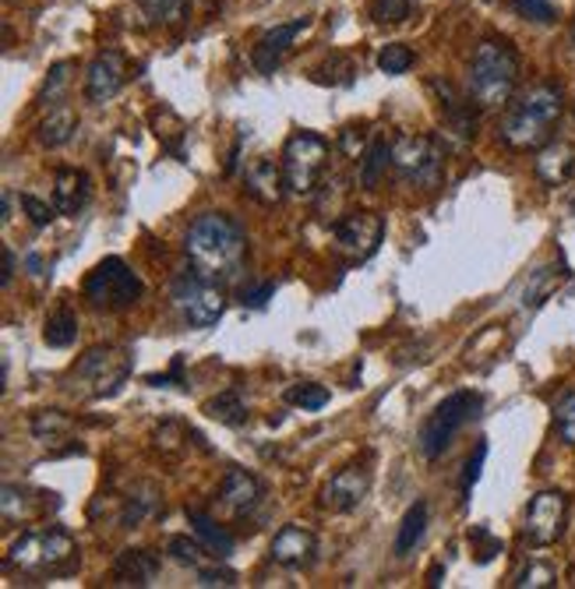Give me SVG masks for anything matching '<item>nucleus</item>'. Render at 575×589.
I'll use <instances>...</instances> for the list:
<instances>
[{
	"instance_id": "24",
	"label": "nucleus",
	"mask_w": 575,
	"mask_h": 589,
	"mask_svg": "<svg viewBox=\"0 0 575 589\" xmlns=\"http://www.w3.org/2000/svg\"><path fill=\"white\" fill-rule=\"evenodd\" d=\"M427 533V501H413L406 508L403 522H399V533H395V558H406L410 551H417V544Z\"/></svg>"
},
{
	"instance_id": "46",
	"label": "nucleus",
	"mask_w": 575,
	"mask_h": 589,
	"mask_svg": "<svg viewBox=\"0 0 575 589\" xmlns=\"http://www.w3.org/2000/svg\"><path fill=\"white\" fill-rule=\"evenodd\" d=\"M273 297H276V282H262V286H251V290L241 293V304L244 308H265Z\"/></svg>"
},
{
	"instance_id": "43",
	"label": "nucleus",
	"mask_w": 575,
	"mask_h": 589,
	"mask_svg": "<svg viewBox=\"0 0 575 589\" xmlns=\"http://www.w3.org/2000/svg\"><path fill=\"white\" fill-rule=\"evenodd\" d=\"M22 209L28 212V219L36 222V227H50L54 222V216H57V205H46V201H39L36 195H22Z\"/></svg>"
},
{
	"instance_id": "28",
	"label": "nucleus",
	"mask_w": 575,
	"mask_h": 589,
	"mask_svg": "<svg viewBox=\"0 0 575 589\" xmlns=\"http://www.w3.org/2000/svg\"><path fill=\"white\" fill-rule=\"evenodd\" d=\"M74 339H78V314L71 308H57L50 317H46L43 343L54 349H68Z\"/></svg>"
},
{
	"instance_id": "42",
	"label": "nucleus",
	"mask_w": 575,
	"mask_h": 589,
	"mask_svg": "<svg viewBox=\"0 0 575 589\" xmlns=\"http://www.w3.org/2000/svg\"><path fill=\"white\" fill-rule=\"evenodd\" d=\"M68 82H71V63L64 60V63H57V68L50 71V78H46L39 100L43 103H60V92H64V85H68Z\"/></svg>"
},
{
	"instance_id": "8",
	"label": "nucleus",
	"mask_w": 575,
	"mask_h": 589,
	"mask_svg": "<svg viewBox=\"0 0 575 589\" xmlns=\"http://www.w3.org/2000/svg\"><path fill=\"white\" fill-rule=\"evenodd\" d=\"M392 170L395 177L421 187V190H435L445 177V159L435 138L427 135H403L392 141Z\"/></svg>"
},
{
	"instance_id": "18",
	"label": "nucleus",
	"mask_w": 575,
	"mask_h": 589,
	"mask_svg": "<svg viewBox=\"0 0 575 589\" xmlns=\"http://www.w3.org/2000/svg\"><path fill=\"white\" fill-rule=\"evenodd\" d=\"M219 501L230 508L233 516H251L262 501V484L258 476H251L248 470H227L219 484Z\"/></svg>"
},
{
	"instance_id": "49",
	"label": "nucleus",
	"mask_w": 575,
	"mask_h": 589,
	"mask_svg": "<svg viewBox=\"0 0 575 589\" xmlns=\"http://www.w3.org/2000/svg\"><path fill=\"white\" fill-rule=\"evenodd\" d=\"M0 219H11V195H4V201H0Z\"/></svg>"
},
{
	"instance_id": "1",
	"label": "nucleus",
	"mask_w": 575,
	"mask_h": 589,
	"mask_svg": "<svg viewBox=\"0 0 575 589\" xmlns=\"http://www.w3.org/2000/svg\"><path fill=\"white\" fill-rule=\"evenodd\" d=\"M187 262L195 273L216 282H233L241 276L244 258H248V236L241 230V222L227 212H205L191 222L187 230Z\"/></svg>"
},
{
	"instance_id": "38",
	"label": "nucleus",
	"mask_w": 575,
	"mask_h": 589,
	"mask_svg": "<svg viewBox=\"0 0 575 589\" xmlns=\"http://www.w3.org/2000/svg\"><path fill=\"white\" fill-rule=\"evenodd\" d=\"M484 459H487V444L481 441L476 449L470 452V459H467V466H462V476H459V501L467 505L470 501V490H473V484L481 481V470H484Z\"/></svg>"
},
{
	"instance_id": "22",
	"label": "nucleus",
	"mask_w": 575,
	"mask_h": 589,
	"mask_svg": "<svg viewBox=\"0 0 575 589\" xmlns=\"http://www.w3.org/2000/svg\"><path fill=\"white\" fill-rule=\"evenodd\" d=\"M283 187H286V173H283V166L273 163V159H258V163L248 170V190L258 201H265V205L283 201Z\"/></svg>"
},
{
	"instance_id": "31",
	"label": "nucleus",
	"mask_w": 575,
	"mask_h": 589,
	"mask_svg": "<svg viewBox=\"0 0 575 589\" xmlns=\"http://www.w3.org/2000/svg\"><path fill=\"white\" fill-rule=\"evenodd\" d=\"M513 586L516 589H551V586H557V568L551 562H530L513 579Z\"/></svg>"
},
{
	"instance_id": "4",
	"label": "nucleus",
	"mask_w": 575,
	"mask_h": 589,
	"mask_svg": "<svg viewBox=\"0 0 575 589\" xmlns=\"http://www.w3.org/2000/svg\"><path fill=\"white\" fill-rule=\"evenodd\" d=\"M78 565H82V558H78V544L71 540V533L54 527L19 536L4 558L8 571H25V576H43V579L71 576V571H78Z\"/></svg>"
},
{
	"instance_id": "3",
	"label": "nucleus",
	"mask_w": 575,
	"mask_h": 589,
	"mask_svg": "<svg viewBox=\"0 0 575 589\" xmlns=\"http://www.w3.org/2000/svg\"><path fill=\"white\" fill-rule=\"evenodd\" d=\"M519 82V57L505 39H484L473 50L467 95L476 103V109H502L508 106Z\"/></svg>"
},
{
	"instance_id": "44",
	"label": "nucleus",
	"mask_w": 575,
	"mask_h": 589,
	"mask_svg": "<svg viewBox=\"0 0 575 589\" xmlns=\"http://www.w3.org/2000/svg\"><path fill=\"white\" fill-rule=\"evenodd\" d=\"M470 540L476 544V558H481V562H491L494 554L502 551V540H498V536H491L487 527H473V530H470Z\"/></svg>"
},
{
	"instance_id": "39",
	"label": "nucleus",
	"mask_w": 575,
	"mask_h": 589,
	"mask_svg": "<svg viewBox=\"0 0 575 589\" xmlns=\"http://www.w3.org/2000/svg\"><path fill=\"white\" fill-rule=\"evenodd\" d=\"M166 554H170L173 562L191 565V568H202V565H205L202 544H195L191 536H170V540H166Z\"/></svg>"
},
{
	"instance_id": "33",
	"label": "nucleus",
	"mask_w": 575,
	"mask_h": 589,
	"mask_svg": "<svg viewBox=\"0 0 575 589\" xmlns=\"http://www.w3.org/2000/svg\"><path fill=\"white\" fill-rule=\"evenodd\" d=\"M156 508V487H146V495H131V498H124V508H120V522H124V530H135L146 522V516Z\"/></svg>"
},
{
	"instance_id": "37",
	"label": "nucleus",
	"mask_w": 575,
	"mask_h": 589,
	"mask_svg": "<svg viewBox=\"0 0 575 589\" xmlns=\"http://www.w3.org/2000/svg\"><path fill=\"white\" fill-rule=\"evenodd\" d=\"M286 403H294L300 409H322V406H329V389L314 385V381H308V385H294V389H286Z\"/></svg>"
},
{
	"instance_id": "20",
	"label": "nucleus",
	"mask_w": 575,
	"mask_h": 589,
	"mask_svg": "<svg viewBox=\"0 0 575 589\" xmlns=\"http://www.w3.org/2000/svg\"><path fill=\"white\" fill-rule=\"evenodd\" d=\"M537 177L540 184L548 187H562L572 173H575V146H568V141H554V146H544L537 155Z\"/></svg>"
},
{
	"instance_id": "29",
	"label": "nucleus",
	"mask_w": 575,
	"mask_h": 589,
	"mask_svg": "<svg viewBox=\"0 0 575 589\" xmlns=\"http://www.w3.org/2000/svg\"><path fill=\"white\" fill-rule=\"evenodd\" d=\"M135 4L152 25H173L181 22L187 11V0H135Z\"/></svg>"
},
{
	"instance_id": "41",
	"label": "nucleus",
	"mask_w": 575,
	"mask_h": 589,
	"mask_svg": "<svg viewBox=\"0 0 575 589\" xmlns=\"http://www.w3.org/2000/svg\"><path fill=\"white\" fill-rule=\"evenodd\" d=\"M513 11L526 22H537V25H551L557 19V11L551 0H513Z\"/></svg>"
},
{
	"instance_id": "45",
	"label": "nucleus",
	"mask_w": 575,
	"mask_h": 589,
	"mask_svg": "<svg viewBox=\"0 0 575 589\" xmlns=\"http://www.w3.org/2000/svg\"><path fill=\"white\" fill-rule=\"evenodd\" d=\"M222 558H216V565H202L198 568V586H233L237 576L230 568H219Z\"/></svg>"
},
{
	"instance_id": "11",
	"label": "nucleus",
	"mask_w": 575,
	"mask_h": 589,
	"mask_svg": "<svg viewBox=\"0 0 575 589\" xmlns=\"http://www.w3.org/2000/svg\"><path fill=\"white\" fill-rule=\"evenodd\" d=\"M565 519H568V498L562 490H540V495L530 498V505H526L522 533L533 547H551L562 540Z\"/></svg>"
},
{
	"instance_id": "14",
	"label": "nucleus",
	"mask_w": 575,
	"mask_h": 589,
	"mask_svg": "<svg viewBox=\"0 0 575 589\" xmlns=\"http://www.w3.org/2000/svg\"><path fill=\"white\" fill-rule=\"evenodd\" d=\"M371 490V470L367 466H346L332 476L322 490V505L329 512H354Z\"/></svg>"
},
{
	"instance_id": "17",
	"label": "nucleus",
	"mask_w": 575,
	"mask_h": 589,
	"mask_svg": "<svg viewBox=\"0 0 575 589\" xmlns=\"http://www.w3.org/2000/svg\"><path fill=\"white\" fill-rule=\"evenodd\" d=\"M430 89H435L441 95V114H445V127L459 138V141H473L476 138V103L462 100V95L449 85V82H430Z\"/></svg>"
},
{
	"instance_id": "50",
	"label": "nucleus",
	"mask_w": 575,
	"mask_h": 589,
	"mask_svg": "<svg viewBox=\"0 0 575 589\" xmlns=\"http://www.w3.org/2000/svg\"><path fill=\"white\" fill-rule=\"evenodd\" d=\"M572 43H575V25H572Z\"/></svg>"
},
{
	"instance_id": "34",
	"label": "nucleus",
	"mask_w": 575,
	"mask_h": 589,
	"mask_svg": "<svg viewBox=\"0 0 575 589\" xmlns=\"http://www.w3.org/2000/svg\"><path fill=\"white\" fill-rule=\"evenodd\" d=\"M32 512H36L32 490H28V487H19V484H8V487H4V519H8V522H19V519H28Z\"/></svg>"
},
{
	"instance_id": "15",
	"label": "nucleus",
	"mask_w": 575,
	"mask_h": 589,
	"mask_svg": "<svg viewBox=\"0 0 575 589\" xmlns=\"http://www.w3.org/2000/svg\"><path fill=\"white\" fill-rule=\"evenodd\" d=\"M124 78H127V63L117 50H103L89 63V74H85V92L92 103H110L114 95L124 89Z\"/></svg>"
},
{
	"instance_id": "35",
	"label": "nucleus",
	"mask_w": 575,
	"mask_h": 589,
	"mask_svg": "<svg viewBox=\"0 0 575 589\" xmlns=\"http://www.w3.org/2000/svg\"><path fill=\"white\" fill-rule=\"evenodd\" d=\"M413 68V50L403 43H389V46H381V54H378V71H386V74H406Z\"/></svg>"
},
{
	"instance_id": "25",
	"label": "nucleus",
	"mask_w": 575,
	"mask_h": 589,
	"mask_svg": "<svg viewBox=\"0 0 575 589\" xmlns=\"http://www.w3.org/2000/svg\"><path fill=\"white\" fill-rule=\"evenodd\" d=\"M74 131H78L74 109L71 106H57V109H50V117L39 124V141H43V146H50V149H60V146H68V141L74 138Z\"/></svg>"
},
{
	"instance_id": "27",
	"label": "nucleus",
	"mask_w": 575,
	"mask_h": 589,
	"mask_svg": "<svg viewBox=\"0 0 575 589\" xmlns=\"http://www.w3.org/2000/svg\"><path fill=\"white\" fill-rule=\"evenodd\" d=\"M389 163H392V146H389L386 138H375L371 146L364 149V155H360V184L367 190L378 187V181L386 177Z\"/></svg>"
},
{
	"instance_id": "2",
	"label": "nucleus",
	"mask_w": 575,
	"mask_h": 589,
	"mask_svg": "<svg viewBox=\"0 0 575 589\" xmlns=\"http://www.w3.org/2000/svg\"><path fill=\"white\" fill-rule=\"evenodd\" d=\"M565 109V95L554 82H537L505 109L502 141L513 152H533L551 141V131Z\"/></svg>"
},
{
	"instance_id": "13",
	"label": "nucleus",
	"mask_w": 575,
	"mask_h": 589,
	"mask_svg": "<svg viewBox=\"0 0 575 589\" xmlns=\"http://www.w3.org/2000/svg\"><path fill=\"white\" fill-rule=\"evenodd\" d=\"M308 32H311V19H294V22H283L276 28H268L258 39V46L251 50V63L258 68V74H276V68L286 60V54L294 50V43L300 36H308Z\"/></svg>"
},
{
	"instance_id": "12",
	"label": "nucleus",
	"mask_w": 575,
	"mask_h": 589,
	"mask_svg": "<svg viewBox=\"0 0 575 589\" xmlns=\"http://www.w3.org/2000/svg\"><path fill=\"white\" fill-rule=\"evenodd\" d=\"M335 247H340L349 262H367L378 251L381 236H386V222L378 212H349L335 222Z\"/></svg>"
},
{
	"instance_id": "5",
	"label": "nucleus",
	"mask_w": 575,
	"mask_h": 589,
	"mask_svg": "<svg viewBox=\"0 0 575 589\" xmlns=\"http://www.w3.org/2000/svg\"><path fill=\"white\" fill-rule=\"evenodd\" d=\"M131 378V354L120 346H92L64 378V389L78 400H106Z\"/></svg>"
},
{
	"instance_id": "32",
	"label": "nucleus",
	"mask_w": 575,
	"mask_h": 589,
	"mask_svg": "<svg viewBox=\"0 0 575 589\" xmlns=\"http://www.w3.org/2000/svg\"><path fill=\"white\" fill-rule=\"evenodd\" d=\"M413 4L417 0H371V19L378 22V25H403L410 14H413Z\"/></svg>"
},
{
	"instance_id": "6",
	"label": "nucleus",
	"mask_w": 575,
	"mask_h": 589,
	"mask_svg": "<svg viewBox=\"0 0 575 589\" xmlns=\"http://www.w3.org/2000/svg\"><path fill=\"white\" fill-rule=\"evenodd\" d=\"M484 409V395L481 392H452L449 400H441L435 409L427 413V420L421 424V435H417V449L424 459H441L445 449L452 444V438L462 431L467 424H473L481 417Z\"/></svg>"
},
{
	"instance_id": "26",
	"label": "nucleus",
	"mask_w": 575,
	"mask_h": 589,
	"mask_svg": "<svg viewBox=\"0 0 575 589\" xmlns=\"http://www.w3.org/2000/svg\"><path fill=\"white\" fill-rule=\"evenodd\" d=\"M205 413H209L212 420L227 424V427H241V424H248V403H244V395L237 392V389H227V392L212 395V400L205 403Z\"/></svg>"
},
{
	"instance_id": "16",
	"label": "nucleus",
	"mask_w": 575,
	"mask_h": 589,
	"mask_svg": "<svg viewBox=\"0 0 575 589\" xmlns=\"http://www.w3.org/2000/svg\"><path fill=\"white\" fill-rule=\"evenodd\" d=\"M314 536L303 530V527H283L276 536H273V547H268V558H273L279 568H290V571H300L314 562Z\"/></svg>"
},
{
	"instance_id": "23",
	"label": "nucleus",
	"mask_w": 575,
	"mask_h": 589,
	"mask_svg": "<svg viewBox=\"0 0 575 589\" xmlns=\"http://www.w3.org/2000/svg\"><path fill=\"white\" fill-rule=\"evenodd\" d=\"M187 522H191V530H195V536L216 554V558H222V562L230 558V554H233V536H230L227 530H222L216 519H209L205 512H198V508H191V512H187Z\"/></svg>"
},
{
	"instance_id": "40",
	"label": "nucleus",
	"mask_w": 575,
	"mask_h": 589,
	"mask_svg": "<svg viewBox=\"0 0 575 589\" xmlns=\"http://www.w3.org/2000/svg\"><path fill=\"white\" fill-rule=\"evenodd\" d=\"M32 431H36V438L39 441H57L60 435H68L71 431V420L68 417H60V413L54 409V413H39L36 420H32Z\"/></svg>"
},
{
	"instance_id": "30",
	"label": "nucleus",
	"mask_w": 575,
	"mask_h": 589,
	"mask_svg": "<svg viewBox=\"0 0 575 589\" xmlns=\"http://www.w3.org/2000/svg\"><path fill=\"white\" fill-rule=\"evenodd\" d=\"M568 276V268H540V273L533 276V282L526 286V297H522V304L526 308H537V304H544V297L554 290L557 282H562Z\"/></svg>"
},
{
	"instance_id": "47",
	"label": "nucleus",
	"mask_w": 575,
	"mask_h": 589,
	"mask_svg": "<svg viewBox=\"0 0 575 589\" xmlns=\"http://www.w3.org/2000/svg\"><path fill=\"white\" fill-rule=\"evenodd\" d=\"M14 276V251L11 247H0V286H8Z\"/></svg>"
},
{
	"instance_id": "36",
	"label": "nucleus",
	"mask_w": 575,
	"mask_h": 589,
	"mask_svg": "<svg viewBox=\"0 0 575 589\" xmlns=\"http://www.w3.org/2000/svg\"><path fill=\"white\" fill-rule=\"evenodd\" d=\"M554 431L565 444L575 449V392H565L554 406Z\"/></svg>"
},
{
	"instance_id": "48",
	"label": "nucleus",
	"mask_w": 575,
	"mask_h": 589,
	"mask_svg": "<svg viewBox=\"0 0 575 589\" xmlns=\"http://www.w3.org/2000/svg\"><path fill=\"white\" fill-rule=\"evenodd\" d=\"M441 576H445V568L435 565V568H430V576H427V586H441Z\"/></svg>"
},
{
	"instance_id": "9",
	"label": "nucleus",
	"mask_w": 575,
	"mask_h": 589,
	"mask_svg": "<svg viewBox=\"0 0 575 589\" xmlns=\"http://www.w3.org/2000/svg\"><path fill=\"white\" fill-rule=\"evenodd\" d=\"M173 308L181 311L184 325L191 328H212L222 311H227V290L216 279H205L202 273H184L173 279Z\"/></svg>"
},
{
	"instance_id": "10",
	"label": "nucleus",
	"mask_w": 575,
	"mask_h": 589,
	"mask_svg": "<svg viewBox=\"0 0 575 589\" xmlns=\"http://www.w3.org/2000/svg\"><path fill=\"white\" fill-rule=\"evenodd\" d=\"M329 163V141L314 131H297L283 149V173L290 195H311Z\"/></svg>"
},
{
	"instance_id": "21",
	"label": "nucleus",
	"mask_w": 575,
	"mask_h": 589,
	"mask_svg": "<svg viewBox=\"0 0 575 589\" xmlns=\"http://www.w3.org/2000/svg\"><path fill=\"white\" fill-rule=\"evenodd\" d=\"M159 568L163 562L152 551H120V558L114 562V579L117 586H152Z\"/></svg>"
},
{
	"instance_id": "7",
	"label": "nucleus",
	"mask_w": 575,
	"mask_h": 589,
	"mask_svg": "<svg viewBox=\"0 0 575 589\" xmlns=\"http://www.w3.org/2000/svg\"><path fill=\"white\" fill-rule=\"evenodd\" d=\"M82 293L95 311H127L141 300L146 286H141V279L131 273V265L124 258H103L85 276Z\"/></svg>"
},
{
	"instance_id": "19",
	"label": "nucleus",
	"mask_w": 575,
	"mask_h": 589,
	"mask_svg": "<svg viewBox=\"0 0 575 589\" xmlns=\"http://www.w3.org/2000/svg\"><path fill=\"white\" fill-rule=\"evenodd\" d=\"M92 198V177L85 170H57L54 177V205L60 216H78Z\"/></svg>"
}]
</instances>
